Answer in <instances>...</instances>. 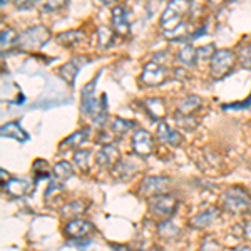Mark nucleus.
<instances>
[{
    "mask_svg": "<svg viewBox=\"0 0 251 251\" xmlns=\"http://www.w3.org/2000/svg\"><path fill=\"white\" fill-rule=\"evenodd\" d=\"M191 9V2H179L174 0L169 2L166 7L163 17H161V27L164 35L169 39H177L186 30V19L184 15Z\"/></svg>",
    "mask_w": 251,
    "mask_h": 251,
    "instance_id": "f257e3e1",
    "label": "nucleus"
},
{
    "mask_svg": "<svg viewBox=\"0 0 251 251\" xmlns=\"http://www.w3.org/2000/svg\"><path fill=\"white\" fill-rule=\"evenodd\" d=\"M99 77H100V74H97L91 82L82 87V97H80V109H82V114L89 116L96 124H102L107 117L106 104L100 106V100L96 97V86H97V79Z\"/></svg>",
    "mask_w": 251,
    "mask_h": 251,
    "instance_id": "f03ea898",
    "label": "nucleus"
},
{
    "mask_svg": "<svg viewBox=\"0 0 251 251\" xmlns=\"http://www.w3.org/2000/svg\"><path fill=\"white\" fill-rule=\"evenodd\" d=\"M221 206L228 213L241 214L246 213L251 208V198L250 194L240 186H233V188L226 189L221 196Z\"/></svg>",
    "mask_w": 251,
    "mask_h": 251,
    "instance_id": "7ed1b4c3",
    "label": "nucleus"
},
{
    "mask_svg": "<svg viewBox=\"0 0 251 251\" xmlns=\"http://www.w3.org/2000/svg\"><path fill=\"white\" fill-rule=\"evenodd\" d=\"M234 52L229 49H221L216 50L213 55V59L209 60V74L213 79H221L226 74L231 72V67L234 64Z\"/></svg>",
    "mask_w": 251,
    "mask_h": 251,
    "instance_id": "20e7f679",
    "label": "nucleus"
},
{
    "mask_svg": "<svg viewBox=\"0 0 251 251\" xmlns=\"http://www.w3.org/2000/svg\"><path fill=\"white\" fill-rule=\"evenodd\" d=\"M49 37H50V34H49V30L46 27L35 25V27H30V29L24 30L22 34H19L17 46L20 49H25V50H34V49L42 47L49 40Z\"/></svg>",
    "mask_w": 251,
    "mask_h": 251,
    "instance_id": "39448f33",
    "label": "nucleus"
},
{
    "mask_svg": "<svg viewBox=\"0 0 251 251\" xmlns=\"http://www.w3.org/2000/svg\"><path fill=\"white\" fill-rule=\"evenodd\" d=\"M166 77H168V69L164 66H161L157 60H151L148 62L141 72V82L144 86L154 87V86H161L164 82Z\"/></svg>",
    "mask_w": 251,
    "mask_h": 251,
    "instance_id": "423d86ee",
    "label": "nucleus"
},
{
    "mask_svg": "<svg viewBox=\"0 0 251 251\" xmlns=\"http://www.w3.org/2000/svg\"><path fill=\"white\" fill-rule=\"evenodd\" d=\"M169 184V179L164 176H146L143 181H141L139 186V193L143 196H149V198H157L161 194H166V188Z\"/></svg>",
    "mask_w": 251,
    "mask_h": 251,
    "instance_id": "0eeeda50",
    "label": "nucleus"
},
{
    "mask_svg": "<svg viewBox=\"0 0 251 251\" xmlns=\"http://www.w3.org/2000/svg\"><path fill=\"white\" fill-rule=\"evenodd\" d=\"M132 149L136 154L139 156H149L154 149V139L146 129H136L134 136H132Z\"/></svg>",
    "mask_w": 251,
    "mask_h": 251,
    "instance_id": "6e6552de",
    "label": "nucleus"
},
{
    "mask_svg": "<svg viewBox=\"0 0 251 251\" xmlns=\"http://www.w3.org/2000/svg\"><path fill=\"white\" fill-rule=\"evenodd\" d=\"M112 27L114 32L121 37L129 35V29H131V22H129V10L124 5H116L112 9Z\"/></svg>",
    "mask_w": 251,
    "mask_h": 251,
    "instance_id": "1a4fd4ad",
    "label": "nucleus"
},
{
    "mask_svg": "<svg viewBox=\"0 0 251 251\" xmlns=\"http://www.w3.org/2000/svg\"><path fill=\"white\" fill-rule=\"evenodd\" d=\"M177 208V201L174 200L171 194H161L152 200V204H151V209L154 211V214L157 216H163V218H168L176 211Z\"/></svg>",
    "mask_w": 251,
    "mask_h": 251,
    "instance_id": "9d476101",
    "label": "nucleus"
},
{
    "mask_svg": "<svg viewBox=\"0 0 251 251\" xmlns=\"http://www.w3.org/2000/svg\"><path fill=\"white\" fill-rule=\"evenodd\" d=\"M119 149L114 144H106L97 152V164L100 168H114L119 163Z\"/></svg>",
    "mask_w": 251,
    "mask_h": 251,
    "instance_id": "9b49d317",
    "label": "nucleus"
},
{
    "mask_svg": "<svg viewBox=\"0 0 251 251\" xmlns=\"http://www.w3.org/2000/svg\"><path fill=\"white\" fill-rule=\"evenodd\" d=\"M86 62H87L86 57H75V59H71L69 62H66L62 67H60L59 75H60V77H62L64 80H66L69 86H72V84H74V80H75V75L79 74V71H80V67H82V64H86Z\"/></svg>",
    "mask_w": 251,
    "mask_h": 251,
    "instance_id": "f8f14e48",
    "label": "nucleus"
},
{
    "mask_svg": "<svg viewBox=\"0 0 251 251\" xmlns=\"http://www.w3.org/2000/svg\"><path fill=\"white\" fill-rule=\"evenodd\" d=\"M91 231H92V225L86 220H72L71 223H67L66 229H64L66 236L74 238V240L87 236Z\"/></svg>",
    "mask_w": 251,
    "mask_h": 251,
    "instance_id": "ddd939ff",
    "label": "nucleus"
},
{
    "mask_svg": "<svg viewBox=\"0 0 251 251\" xmlns=\"http://www.w3.org/2000/svg\"><path fill=\"white\" fill-rule=\"evenodd\" d=\"M156 136L159 141H163V143L169 144V146H179L181 141H183V137H181L179 132L174 131L171 126H168V123H163V121L157 124Z\"/></svg>",
    "mask_w": 251,
    "mask_h": 251,
    "instance_id": "4468645a",
    "label": "nucleus"
},
{
    "mask_svg": "<svg viewBox=\"0 0 251 251\" xmlns=\"http://www.w3.org/2000/svg\"><path fill=\"white\" fill-rule=\"evenodd\" d=\"M3 189L14 198H24L30 191V183L27 179H20V177H12L3 184Z\"/></svg>",
    "mask_w": 251,
    "mask_h": 251,
    "instance_id": "2eb2a0df",
    "label": "nucleus"
},
{
    "mask_svg": "<svg viewBox=\"0 0 251 251\" xmlns=\"http://www.w3.org/2000/svg\"><path fill=\"white\" fill-rule=\"evenodd\" d=\"M0 134H2L3 137H12V139H17V141H20V143H27V141L30 139L29 134H27V132L20 127V124L17 123V121H12V123L3 124L2 127H0Z\"/></svg>",
    "mask_w": 251,
    "mask_h": 251,
    "instance_id": "dca6fc26",
    "label": "nucleus"
},
{
    "mask_svg": "<svg viewBox=\"0 0 251 251\" xmlns=\"http://www.w3.org/2000/svg\"><path fill=\"white\" fill-rule=\"evenodd\" d=\"M201 106V99L198 96H188L177 106L176 117H191V114L196 109H200Z\"/></svg>",
    "mask_w": 251,
    "mask_h": 251,
    "instance_id": "f3484780",
    "label": "nucleus"
},
{
    "mask_svg": "<svg viewBox=\"0 0 251 251\" xmlns=\"http://www.w3.org/2000/svg\"><path fill=\"white\" fill-rule=\"evenodd\" d=\"M57 42L60 46H66V47H71V46H77V44H82L84 40H86V34H84V30H67V32H62V34H59L57 37Z\"/></svg>",
    "mask_w": 251,
    "mask_h": 251,
    "instance_id": "a211bd4d",
    "label": "nucleus"
},
{
    "mask_svg": "<svg viewBox=\"0 0 251 251\" xmlns=\"http://www.w3.org/2000/svg\"><path fill=\"white\" fill-rule=\"evenodd\" d=\"M218 214H220V208H208L193 218V225L196 226V228H208V226L218 218Z\"/></svg>",
    "mask_w": 251,
    "mask_h": 251,
    "instance_id": "6ab92c4d",
    "label": "nucleus"
},
{
    "mask_svg": "<svg viewBox=\"0 0 251 251\" xmlns=\"http://www.w3.org/2000/svg\"><path fill=\"white\" fill-rule=\"evenodd\" d=\"M89 134H91V127H82L79 129V131H75L74 134H71L69 137H66V139L60 143V148H77L79 144H82L84 141L87 139Z\"/></svg>",
    "mask_w": 251,
    "mask_h": 251,
    "instance_id": "aec40b11",
    "label": "nucleus"
},
{
    "mask_svg": "<svg viewBox=\"0 0 251 251\" xmlns=\"http://www.w3.org/2000/svg\"><path fill=\"white\" fill-rule=\"evenodd\" d=\"M52 174H54V179H57L59 183H64L74 174V166L67 163V161H59L52 169Z\"/></svg>",
    "mask_w": 251,
    "mask_h": 251,
    "instance_id": "412c9836",
    "label": "nucleus"
},
{
    "mask_svg": "<svg viewBox=\"0 0 251 251\" xmlns=\"http://www.w3.org/2000/svg\"><path fill=\"white\" fill-rule=\"evenodd\" d=\"M144 106L149 111L152 119H161L164 116V102L159 97H152V99H146Z\"/></svg>",
    "mask_w": 251,
    "mask_h": 251,
    "instance_id": "4be33fe9",
    "label": "nucleus"
},
{
    "mask_svg": "<svg viewBox=\"0 0 251 251\" xmlns=\"http://www.w3.org/2000/svg\"><path fill=\"white\" fill-rule=\"evenodd\" d=\"M136 127V123L134 121H127V119H123V117H114V121H112L111 124V129L112 132L117 136H124L127 134L131 129Z\"/></svg>",
    "mask_w": 251,
    "mask_h": 251,
    "instance_id": "5701e85b",
    "label": "nucleus"
},
{
    "mask_svg": "<svg viewBox=\"0 0 251 251\" xmlns=\"http://www.w3.org/2000/svg\"><path fill=\"white\" fill-rule=\"evenodd\" d=\"M114 40H116V32H112L111 29H107L104 25L97 29V42H99V47L102 49L111 47L114 44Z\"/></svg>",
    "mask_w": 251,
    "mask_h": 251,
    "instance_id": "b1692460",
    "label": "nucleus"
},
{
    "mask_svg": "<svg viewBox=\"0 0 251 251\" xmlns=\"http://www.w3.org/2000/svg\"><path fill=\"white\" fill-rule=\"evenodd\" d=\"M177 59H179V62L184 64V66L193 67L194 64L198 62V59H196V49L188 44V46H184L179 50V54H177Z\"/></svg>",
    "mask_w": 251,
    "mask_h": 251,
    "instance_id": "393cba45",
    "label": "nucleus"
},
{
    "mask_svg": "<svg viewBox=\"0 0 251 251\" xmlns=\"http://www.w3.org/2000/svg\"><path fill=\"white\" fill-rule=\"evenodd\" d=\"M137 171V166L132 163V161H119L114 169H112V174L116 176H123V177H129L132 173Z\"/></svg>",
    "mask_w": 251,
    "mask_h": 251,
    "instance_id": "a878e982",
    "label": "nucleus"
},
{
    "mask_svg": "<svg viewBox=\"0 0 251 251\" xmlns=\"http://www.w3.org/2000/svg\"><path fill=\"white\" fill-rule=\"evenodd\" d=\"M91 156H92V152L89 151V149H77V151L74 152V163L77 164L82 171H86L89 168V163H91Z\"/></svg>",
    "mask_w": 251,
    "mask_h": 251,
    "instance_id": "bb28decb",
    "label": "nucleus"
},
{
    "mask_svg": "<svg viewBox=\"0 0 251 251\" xmlns=\"http://www.w3.org/2000/svg\"><path fill=\"white\" fill-rule=\"evenodd\" d=\"M86 206H84L82 201H72V203H67L62 208V214L66 218H72V216H79L80 213H84Z\"/></svg>",
    "mask_w": 251,
    "mask_h": 251,
    "instance_id": "cd10ccee",
    "label": "nucleus"
},
{
    "mask_svg": "<svg viewBox=\"0 0 251 251\" xmlns=\"http://www.w3.org/2000/svg\"><path fill=\"white\" fill-rule=\"evenodd\" d=\"M157 231H159L161 236H164V238H174V236H177V234H179V229L176 228V225H174L171 220L159 223V226H157Z\"/></svg>",
    "mask_w": 251,
    "mask_h": 251,
    "instance_id": "c85d7f7f",
    "label": "nucleus"
},
{
    "mask_svg": "<svg viewBox=\"0 0 251 251\" xmlns=\"http://www.w3.org/2000/svg\"><path fill=\"white\" fill-rule=\"evenodd\" d=\"M0 37H2V47L5 49V46L9 47L12 46V44H17V37H19V34L15 30H12V29H3L2 30V34H0Z\"/></svg>",
    "mask_w": 251,
    "mask_h": 251,
    "instance_id": "c756f323",
    "label": "nucleus"
},
{
    "mask_svg": "<svg viewBox=\"0 0 251 251\" xmlns=\"http://www.w3.org/2000/svg\"><path fill=\"white\" fill-rule=\"evenodd\" d=\"M214 44H208V46H203L200 49H196V59L198 60H211L214 55Z\"/></svg>",
    "mask_w": 251,
    "mask_h": 251,
    "instance_id": "7c9ffc66",
    "label": "nucleus"
},
{
    "mask_svg": "<svg viewBox=\"0 0 251 251\" xmlns=\"http://www.w3.org/2000/svg\"><path fill=\"white\" fill-rule=\"evenodd\" d=\"M34 173L37 176V181L42 179V177H49V164L47 161L44 159H37L34 163Z\"/></svg>",
    "mask_w": 251,
    "mask_h": 251,
    "instance_id": "2f4dec72",
    "label": "nucleus"
},
{
    "mask_svg": "<svg viewBox=\"0 0 251 251\" xmlns=\"http://www.w3.org/2000/svg\"><path fill=\"white\" fill-rule=\"evenodd\" d=\"M251 106V96H250V99H246V100H243V102H233V104H225V106H223V109H226V111H228V109H248Z\"/></svg>",
    "mask_w": 251,
    "mask_h": 251,
    "instance_id": "473e14b6",
    "label": "nucleus"
},
{
    "mask_svg": "<svg viewBox=\"0 0 251 251\" xmlns=\"http://www.w3.org/2000/svg\"><path fill=\"white\" fill-rule=\"evenodd\" d=\"M240 59H241V64L243 66H248V67H251V44L248 47L245 49V50L241 52V55H240Z\"/></svg>",
    "mask_w": 251,
    "mask_h": 251,
    "instance_id": "72a5a7b5",
    "label": "nucleus"
},
{
    "mask_svg": "<svg viewBox=\"0 0 251 251\" xmlns=\"http://www.w3.org/2000/svg\"><path fill=\"white\" fill-rule=\"evenodd\" d=\"M203 251H221V250H220V246L214 245V243H206Z\"/></svg>",
    "mask_w": 251,
    "mask_h": 251,
    "instance_id": "f704fd0d",
    "label": "nucleus"
},
{
    "mask_svg": "<svg viewBox=\"0 0 251 251\" xmlns=\"http://www.w3.org/2000/svg\"><path fill=\"white\" fill-rule=\"evenodd\" d=\"M245 236H248V238H251V220L248 221V223H246V225H245Z\"/></svg>",
    "mask_w": 251,
    "mask_h": 251,
    "instance_id": "c9c22d12",
    "label": "nucleus"
},
{
    "mask_svg": "<svg viewBox=\"0 0 251 251\" xmlns=\"http://www.w3.org/2000/svg\"><path fill=\"white\" fill-rule=\"evenodd\" d=\"M15 5H17L19 9H30V7H34V3L29 2V3H15Z\"/></svg>",
    "mask_w": 251,
    "mask_h": 251,
    "instance_id": "e433bc0d",
    "label": "nucleus"
},
{
    "mask_svg": "<svg viewBox=\"0 0 251 251\" xmlns=\"http://www.w3.org/2000/svg\"><path fill=\"white\" fill-rule=\"evenodd\" d=\"M233 251H251V248H250V246H236V248H234Z\"/></svg>",
    "mask_w": 251,
    "mask_h": 251,
    "instance_id": "4c0bfd02",
    "label": "nucleus"
},
{
    "mask_svg": "<svg viewBox=\"0 0 251 251\" xmlns=\"http://www.w3.org/2000/svg\"><path fill=\"white\" fill-rule=\"evenodd\" d=\"M131 251H148V250H131Z\"/></svg>",
    "mask_w": 251,
    "mask_h": 251,
    "instance_id": "58836bf2",
    "label": "nucleus"
}]
</instances>
